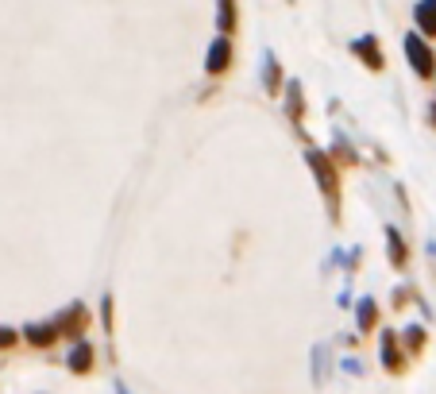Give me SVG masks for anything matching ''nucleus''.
Instances as JSON below:
<instances>
[{
  "mask_svg": "<svg viewBox=\"0 0 436 394\" xmlns=\"http://www.w3.org/2000/svg\"><path fill=\"white\" fill-rule=\"evenodd\" d=\"M359 313H363V317H359V321H363V328H367V325H371V313H375V305L363 302V305H359Z\"/></svg>",
  "mask_w": 436,
  "mask_h": 394,
  "instance_id": "6e6552de",
  "label": "nucleus"
},
{
  "mask_svg": "<svg viewBox=\"0 0 436 394\" xmlns=\"http://www.w3.org/2000/svg\"><path fill=\"white\" fill-rule=\"evenodd\" d=\"M224 62H228V43L220 39L217 47H212V54H209V70L217 74V70H224Z\"/></svg>",
  "mask_w": 436,
  "mask_h": 394,
  "instance_id": "20e7f679",
  "label": "nucleus"
},
{
  "mask_svg": "<svg viewBox=\"0 0 436 394\" xmlns=\"http://www.w3.org/2000/svg\"><path fill=\"white\" fill-rule=\"evenodd\" d=\"M12 340H16V333H12V328H0V348H8Z\"/></svg>",
  "mask_w": 436,
  "mask_h": 394,
  "instance_id": "1a4fd4ad",
  "label": "nucleus"
},
{
  "mask_svg": "<svg viewBox=\"0 0 436 394\" xmlns=\"http://www.w3.org/2000/svg\"><path fill=\"white\" fill-rule=\"evenodd\" d=\"M89 360H93V348H89V344H77L74 356H70V368H74V371H85V368H89Z\"/></svg>",
  "mask_w": 436,
  "mask_h": 394,
  "instance_id": "7ed1b4c3",
  "label": "nucleus"
},
{
  "mask_svg": "<svg viewBox=\"0 0 436 394\" xmlns=\"http://www.w3.org/2000/svg\"><path fill=\"white\" fill-rule=\"evenodd\" d=\"M309 162H313V170L320 174V185H325V193H336V178H332V170H328L325 155H317V151H313V155H309Z\"/></svg>",
  "mask_w": 436,
  "mask_h": 394,
  "instance_id": "f03ea898",
  "label": "nucleus"
},
{
  "mask_svg": "<svg viewBox=\"0 0 436 394\" xmlns=\"http://www.w3.org/2000/svg\"><path fill=\"white\" fill-rule=\"evenodd\" d=\"M405 54L413 59V66H417V74H433V54L425 51V43L417 39V35H405Z\"/></svg>",
  "mask_w": 436,
  "mask_h": 394,
  "instance_id": "f257e3e1",
  "label": "nucleus"
},
{
  "mask_svg": "<svg viewBox=\"0 0 436 394\" xmlns=\"http://www.w3.org/2000/svg\"><path fill=\"white\" fill-rule=\"evenodd\" d=\"M417 24L425 27V31H436V4H421V8H417Z\"/></svg>",
  "mask_w": 436,
  "mask_h": 394,
  "instance_id": "423d86ee",
  "label": "nucleus"
},
{
  "mask_svg": "<svg viewBox=\"0 0 436 394\" xmlns=\"http://www.w3.org/2000/svg\"><path fill=\"white\" fill-rule=\"evenodd\" d=\"M359 51L371 59V66H378V62H382V59H378V47H371V43H359Z\"/></svg>",
  "mask_w": 436,
  "mask_h": 394,
  "instance_id": "0eeeda50",
  "label": "nucleus"
},
{
  "mask_svg": "<svg viewBox=\"0 0 436 394\" xmlns=\"http://www.w3.org/2000/svg\"><path fill=\"white\" fill-rule=\"evenodd\" d=\"M27 340H31V344H51L54 328L51 325H31V328H27Z\"/></svg>",
  "mask_w": 436,
  "mask_h": 394,
  "instance_id": "39448f33",
  "label": "nucleus"
}]
</instances>
